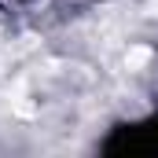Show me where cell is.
<instances>
[{
    "label": "cell",
    "mask_w": 158,
    "mask_h": 158,
    "mask_svg": "<svg viewBox=\"0 0 158 158\" xmlns=\"http://www.w3.org/2000/svg\"><path fill=\"white\" fill-rule=\"evenodd\" d=\"M143 11H147L151 19H158V0H147V4H143Z\"/></svg>",
    "instance_id": "7a4b0ae2"
},
{
    "label": "cell",
    "mask_w": 158,
    "mask_h": 158,
    "mask_svg": "<svg viewBox=\"0 0 158 158\" xmlns=\"http://www.w3.org/2000/svg\"><path fill=\"white\" fill-rule=\"evenodd\" d=\"M151 63V48H143V44H129V52H125V70H143Z\"/></svg>",
    "instance_id": "6da1fadb"
}]
</instances>
